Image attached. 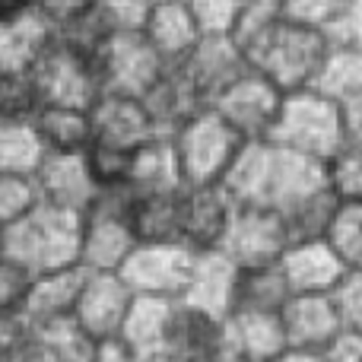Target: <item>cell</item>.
<instances>
[{
  "label": "cell",
  "instance_id": "d6a6232c",
  "mask_svg": "<svg viewBox=\"0 0 362 362\" xmlns=\"http://www.w3.org/2000/svg\"><path fill=\"white\" fill-rule=\"evenodd\" d=\"M289 286L280 264L267 267H248L238 276V299L235 308H257V312H283L289 302Z\"/></svg>",
  "mask_w": 362,
  "mask_h": 362
},
{
  "label": "cell",
  "instance_id": "bcb514c9",
  "mask_svg": "<svg viewBox=\"0 0 362 362\" xmlns=\"http://www.w3.org/2000/svg\"><path fill=\"white\" fill-rule=\"evenodd\" d=\"M156 0H99L102 16L118 32H140Z\"/></svg>",
  "mask_w": 362,
  "mask_h": 362
},
{
  "label": "cell",
  "instance_id": "836d02e7",
  "mask_svg": "<svg viewBox=\"0 0 362 362\" xmlns=\"http://www.w3.org/2000/svg\"><path fill=\"white\" fill-rule=\"evenodd\" d=\"M45 42H48V25L35 13L13 23H0V67H32Z\"/></svg>",
  "mask_w": 362,
  "mask_h": 362
},
{
  "label": "cell",
  "instance_id": "277c9868",
  "mask_svg": "<svg viewBox=\"0 0 362 362\" xmlns=\"http://www.w3.org/2000/svg\"><path fill=\"white\" fill-rule=\"evenodd\" d=\"M245 144L248 140L226 118H219L213 108H204L191 121H185L172 134V146H175L185 187L223 185L226 172L232 169Z\"/></svg>",
  "mask_w": 362,
  "mask_h": 362
},
{
  "label": "cell",
  "instance_id": "4dcf8cb0",
  "mask_svg": "<svg viewBox=\"0 0 362 362\" xmlns=\"http://www.w3.org/2000/svg\"><path fill=\"white\" fill-rule=\"evenodd\" d=\"M45 156L48 150L32 121L0 124V175H35Z\"/></svg>",
  "mask_w": 362,
  "mask_h": 362
},
{
  "label": "cell",
  "instance_id": "681fc988",
  "mask_svg": "<svg viewBox=\"0 0 362 362\" xmlns=\"http://www.w3.org/2000/svg\"><path fill=\"white\" fill-rule=\"evenodd\" d=\"M321 362H362V334H340L325 353Z\"/></svg>",
  "mask_w": 362,
  "mask_h": 362
},
{
  "label": "cell",
  "instance_id": "7a4b0ae2",
  "mask_svg": "<svg viewBox=\"0 0 362 362\" xmlns=\"http://www.w3.org/2000/svg\"><path fill=\"white\" fill-rule=\"evenodd\" d=\"M270 144L327 163L334 153L346 146L344 108H340V102L327 99L318 89L286 93L280 115H276L274 134H270Z\"/></svg>",
  "mask_w": 362,
  "mask_h": 362
},
{
  "label": "cell",
  "instance_id": "7bdbcfd3",
  "mask_svg": "<svg viewBox=\"0 0 362 362\" xmlns=\"http://www.w3.org/2000/svg\"><path fill=\"white\" fill-rule=\"evenodd\" d=\"M32 280H35V274H29L23 264L10 261V257H0V315L23 312Z\"/></svg>",
  "mask_w": 362,
  "mask_h": 362
},
{
  "label": "cell",
  "instance_id": "f6af8a7d",
  "mask_svg": "<svg viewBox=\"0 0 362 362\" xmlns=\"http://www.w3.org/2000/svg\"><path fill=\"white\" fill-rule=\"evenodd\" d=\"M99 6V0H35V16L48 25V32H61L80 23Z\"/></svg>",
  "mask_w": 362,
  "mask_h": 362
},
{
  "label": "cell",
  "instance_id": "e0dca14e",
  "mask_svg": "<svg viewBox=\"0 0 362 362\" xmlns=\"http://www.w3.org/2000/svg\"><path fill=\"white\" fill-rule=\"evenodd\" d=\"M248 67L251 64H248V57H245V51L235 45V38L204 35L197 42V48L191 51V57H187L178 70L187 76V83L197 89L200 99H204L206 105H213V99Z\"/></svg>",
  "mask_w": 362,
  "mask_h": 362
},
{
  "label": "cell",
  "instance_id": "9c48e42d",
  "mask_svg": "<svg viewBox=\"0 0 362 362\" xmlns=\"http://www.w3.org/2000/svg\"><path fill=\"white\" fill-rule=\"evenodd\" d=\"M289 245H293V232L280 210L264 204H238L229 235L219 251H226L238 267L248 270L280 264Z\"/></svg>",
  "mask_w": 362,
  "mask_h": 362
},
{
  "label": "cell",
  "instance_id": "5b68a950",
  "mask_svg": "<svg viewBox=\"0 0 362 362\" xmlns=\"http://www.w3.org/2000/svg\"><path fill=\"white\" fill-rule=\"evenodd\" d=\"M131 191H99L95 204L83 213V238H80V267L93 274H118L131 251L137 248V235L127 216Z\"/></svg>",
  "mask_w": 362,
  "mask_h": 362
},
{
  "label": "cell",
  "instance_id": "7c38bea8",
  "mask_svg": "<svg viewBox=\"0 0 362 362\" xmlns=\"http://www.w3.org/2000/svg\"><path fill=\"white\" fill-rule=\"evenodd\" d=\"M238 204L223 185H200L181 191V245L191 251L223 248Z\"/></svg>",
  "mask_w": 362,
  "mask_h": 362
},
{
  "label": "cell",
  "instance_id": "db71d44e",
  "mask_svg": "<svg viewBox=\"0 0 362 362\" xmlns=\"http://www.w3.org/2000/svg\"><path fill=\"white\" fill-rule=\"evenodd\" d=\"M270 362H321V356H315V353H302V350H286Z\"/></svg>",
  "mask_w": 362,
  "mask_h": 362
},
{
  "label": "cell",
  "instance_id": "4316f807",
  "mask_svg": "<svg viewBox=\"0 0 362 362\" xmlns=\"http://www.w3.org/2000/svg\"><path fill=\"white\" fill-rule=\"evenodd\" d=\"M181 187H185V178H181L172 137H153L131 156V172H127L131 194H172Z\"/></svg>",
  "mask_w": 362,
  "mask_h": 362
},
{
  "label": "cell",
  "instance_id": "11a10c76",
  "mask_svg": "<svg viewBox=\"0 0 362 362\" xmlns=\"http://www.w3.org/2000/svg\"><path fill=\"white\" fill-rule=\"evenodd\" d=\"M213 362H248V359L238 356V353H235V350H229V346H223V353H219V356L213 359Z\"/></svg>",
  "mask_w": 362,
  "mask_h": 362
},
{
  "label": "cell",
  "instance_id": "f907efd6",
  "mask_svg": "<svg viewBox=\"0 0 362 362\" xmlns=\"http://www.w3.org/2000/svg\"><path fill=\"white\" fill-rule=\"evenodd\" d=\"M93 362H144V359H140L124 340L115 337V340H102V344L95 346Z\"/></svg>",
  "mask_w": 362,
  "mask_h": 362
},
{
  "label": "cell",
  "instance_id": "6da1fadb",
  "mask_svg": "<svg viewBox=\"0 0 362 362\" xmlns=\"http://www.w3.org/2000/svg\"><path fill=\"white\" fill-rule=\"evenodd\" d=\"M0 235H4V257L23 264L29 274L38 276L80 264L83 216L42 204L32 216L4 229Z\"/></svg>",
  "mask_w": 362,
  "mask_h": 362
},
{
  "label": "cell",
  "instance_id": "f5cc1de1",
  "mask_svg": "<svg viewBox=\"0 0 362 362\" xmlns=\"http://www.w3.org/2000/svg\"><path fill=\"white\" fill-rule=\"evenodd\" d=\"M35 13V0H0V23H13Z\"/></svg>",
  "mask_w": 362,
  "mask_h": 362
},
{
  "label": "cell",
  "instance_id": "f35d334b",
  "mask_svg": "<svg viewBox=\"0 0 362 362\" xmlns=\"http://www.w3.org/2000/svg\"><path fill=\"white\" fill-rule=\"evenodd\" d=\"M327 187L340 204H362V146L346 144L325 163Z\"/></svg>",
  "mask_w": 362,
  "mask_h": 362
},
{
  "label": "cell",
  "instance_id": "ee69618b",
  "mask_svg": "<svg viewBox=\"0 0 362 362\" xmlns=\"http://www.w3.org/2000/svg\"><path fill=\"white\" fill-rule=\"evenodd\" d=\"M337 315L344 321L346 334H362V267L346 270L344 280L337 283V289L331 293Z\"/></svg>",
  "mask_w": 362,
  "mask_h": 362
},
{
  "label": "cell",
  "instance_id": "d590c367",
  "mask_svg": "<svg viewBox=\"0 0 362 362\" xmlns=\"http://www.w3.org/2000/svg\"><path fill=\"white\" fill-rule=\"evenodd\" d=\"M325 242L337 251L346 270L362 267V204H337L331 226L325 232Z\"/></svg>",
  "mask_w": 362,
  "mask_h": 362
},
{
  "label": "cell",
  "instance_id": "9f6ffc18",
  "mask_svg": "<svg viewBox=\"0 0 362 362\" xmlns=\"http://www.w3.org/2000/svg\"><path fill=\"white\" fill-rule=\"evenodd\" d=\"M146 362H178V359H172V356H156V359H146Z\"/></svg>",
  "mask_w": 362,
  "mask_h": 362
},
{
  "label": "cell",
  "instance_id": "30bf717a",
  "mask_svg": "<svg viewBox=\"0 0 362 362\" xmlns=\"http://www.w3.org/2000/svg\"><path fill=\"white\" fill-rule=\"evenodd\" d=\"M89 118H93V146L105 150L137 153L153 137H163L140 95L102 93L89 108Z\"/></svg>",
  "mask_w": 362,
  "mask_h": 362
},
{
  "label": "cell",
  "instance_id": "5bb4252c",
  "mask_svg": "<svg viewBox=\"0 0 362 362\" xmlns=\"http://www.w3.org/2000/svg\"><path fill=\"white\" fill-rule=\"evenodd\" d=\"M280 318H283L289 350L315 353V356H321L344 334V321H340L331 293L289 296Z\"/></svg>",
  "mask_w": 362,
  "mask_h": 362
},
{
  "label": "cell",
  "instance_id": "8d00e7d4",
  "mask_svg": "<svg viewBox=\"0 0 362 362\" xmlns=\"http://www.w3.org/2000/svg\"><path fill=\"white\" fill-rule=\"evenodd\" d=\"M42 206L35 175H0V232L23 223Z\"/></svg>",
  "mask_w": 362,
  "mask_h": 362
},
{
  "label": "cell",
  "instance_id": "52a82bcc",
  "mask_svg": "<svg viewBox=\"0 0 362 362\" xmlns=\"http://www.w3.org/2000/svg\"><path fill=\"white\" fill-rule=\"evenodd\" d=\"M283 99L286 93L270 76L248 67L213 99L210 108L219 118L229 121L245 140H270Z\"/></svg>",
  "mask_w": 362,
  "mask_h": 362
},
{
  "label": "cell",
  "instance_id": "b9f144b4",
  "mask_svg": "<svg viewBox=\"0 0 362 362\" xmlns=\"http://www.w3.org/2000/svg\"><path fill=\"white\" fill-rule=\"evenodd\" d=\"M344 6L346 0H283V16L327 35V29L334 25Z\"/></svg>",
  "mask_w": 362,
  "mask_h": 362
},
{
  "label": "cell",
  "instance_id": "ac0fdd59",
  "mask_svg": "<svg viewBox=\"0 0 362 362\" xmlns=\"http://www.w3.org/2000/svg\"><path fill=\"white\" fill-rule=\"evenodd\" d=\"M280 270L293 296L305 293H334L344 280L346 264L325 238H296L280 257Z\"/></svg>",
  "mask_w": 362,
  "mask_h": 362
},
{
  "label": "cell",
  "instance_id": "7dc6e473",
  "mask_svg": "<svg viewBox=\"0 0 362 362\" xmlns=\"http://www.w3.org/2000/svg\"><path fill=\"white\" fill-rule=\"evenodd\" d=\"M327 42L362 51V0H346L340 16L334 19V25L327 29Z\"/></svg>",
  "mask_w": 362,
  "mask_h": 362
},
{
  "label": "cell",
  "instance_id": "83f0119b",
  "mask_svg": "<svg viewBox=\"0 0 362 362\" xmlns=\"http://www.w3.org/2000/svg\"><path fill=\"white\" fill-rule=\"evenodd\" d=\"M181 191L131 194L127 216H131V229L137 235V245L181 242Z\"/></svg>",
  "mask_w": 362,
  "mask_h": 362
},
{
  "label": "cell",
  "instance_id": "484cf974",
  "mask_svg": "<svg viewBox=\"0 0 362 362\" xmlns=\"http://www.w3.org/2000/svg\"><path fill=\"white\" fill-rule=\"evenodd\" d=\"M276 146L270 140H248L235 156L232 169L226 172L223 187L232 194L235 204H264L270 200V181H274Z\"/></svg>",
  "mask_w": 362,
  "mask_h": 362
},
{
  "label": "cell",
  "instance_id": "cb8c5ba5",
  "mask_svg": "<svg viewBox=\"0 0 362 362\" xmlns=\"http://www.w3.org/2000/svg\"><path fill=\"white\" fill-rule=\"evenodd\" d=\"M276 146V144H274ZM327 187V172L325 163L302 153H289L283 146H276V163H274V181H270V200L267 206L286 213L296 204H302L305 197L325 191Z\"/></svg>",
  "mask_w": 362,
  "mask_h": 362
},
{
  "label": "cell",
  "instance_id": "60d3db41",
  "mask_svg": "<svg viewBox=\"0 0 362 362\" xmlns=\"http://www.w3.org/2000/svg\"><path fill=\"white\" fill-rule=\"evenodd\" d=\"M200 35H229L235 32L245 0H185Z\"/></svg>",
  "mask_w": 362,
  "mask_h": 362
},
{
  "label": "cell",
  "instance_id": "9a60e30c",
  "mask_svg": "<svg viewBox=\"0 0 362 362\" xmlns=\"http://www.w3.org/2000/svg\"><path fill=\"white\" fill-rule=\"evenodd\" d=\"M238 276H242V267H238L226 251H219V248L197 251L191 283H187L181 302L197 308V312H206V315H213V318L226 321L235 312Z\"/></svg>",
  "mask_w": 362,
  "mask_h": 362
},
{
  "label": "cell",
  "instance_id": "74e56055",
  "mask_svg": "<svg viewBox=\"0 0 362 362\" xmlns=\"http://www.w3.org/2000/svg\"><path fill=\"white\" fill-rule=\"evenodd\" d=\"M337 204L340 200L331 194V187H325V191L312 194V197H305L302 204H296L293 210L283 213L289 223V232H293V242L296 238H325Z\"/></svg>",
  "mask_w": 362,
  "mask_h": 362
},
{
  "label": "cell",
  "instance_id": "816d5d0a",
  "mask_svg": "<svg viewBox=\"0 0 362 362\" xmlns=\"http://www.w3.org/2000/svg\"><path fill=\"white\" fill-rule=\"evenodd\" d=\"M344 131H346V144L362 146V95L344 102Z\"/></svg>",
  "mask_w": 362,
  "mask_h": 362
},
{
  "label": "cell",
  "instance_id": "603a6c76",
  "mask_svg": "<svg viewBox=\"0 0 362 362\" xmlns=\"http://www.w3.org/2000/svg\"><path fill=\"white\" fill-rule=\"evenodd\" d=\"M140 99H144L146 112H150L153 124H156V131L163 134V137H172L185 121H191L197 112L210 108L178 67L165 70V74L159 76L156 86H153L146 95H140Z\"/></svg>",
  "mask_w": 362,
  "mask_h": 362
},
{
  "label": "cell",
  "instance_id": "ffe728a7",
  "mask_svg": "<svg viewBox=\"0 0 362 362\" xmlns=\"http://www.w3.org/2000/svg\"><path fill=\"white\" fill-rule=\"evenodd\" d=\"M226 346V327L219 318L178 302L169 325L163 356L178 362H213Z\"/></svg>",
  "mask_w": 362,
  "mask_h": 362
},
{
  "label": "cell",
  "instance_id": "d4e9b609",
  "mask_svg": "<svg viewBox=\"0 0 362 362\" xmlns=\"http://www.w3.org/2000/svg\"><path fill=\"white\" fill-rule=\"evenodd\" d=\"M178 302L156 299V296H134L131 312L124 318L118 340H124L140 359H156L165 350V337H169V325L175 315Z\"/></svg>",
  "mask_w": 362,
  "mask_h": 362
},
{
  "label": "cell",
  "instance_id": "e575fe53",
  "mask_svg": "<svg viewBox=\"0 0 362 362\" xmlns=\"http://www.w3.org/2000/svg\"><path fill=\"white\" fill-rule=\"evenodd\" d=\"M42 89L32 67L6 70L0 67V124L6 121H32L42 108Z\"/></svg>",
  "mask_w": 362,
  "mask_h": 362
},
{
  "label": "cell",
  "instance_id": "1f68e13d",
  "mask_svg": "<svg viewBox=\"0 0 362 362\" xmlns=\"http://www.w3.org/2000/svg\"><path fill=\"white\" fill-rule=\"evenodd\" d=\"M312 89L325 93L327 99L340 102V105L362 95V51L344 48V45H331Z\"/></svg>",
  "mask_w": 362,
  "mask_h": 362
},
{
  "label": "cell",
  "instance_id": "44dd1931",
  "mask_svg": "<svg viewBox=\"0 0 362 362\" xmlns=\"http://www.w3.org/2000/svg\"><path fill=\"white\" fill-rule=\"evenodd\" d=\"M226 346L248 362H270L289 350L280 312H257V308H235L223 321Z\"/></svg>",
  "mask_w": 362,
  "mask_h": 362
},
{
  "label": "cell",
  "instance_id": "f1b7e54d",
  "mask_svg": "<svg viewBox=\"0 0 362 362\" xmlns=\"http://www.w3.org/2000/svg\"><path fill=\"white\" fill-rule=\"evenodd\" d=\"M38 137L48 153H86L93 146V118L89 108L76 105H48L45 102L32 118Z\"/></svg>",
  "mask_w": 362,
  "mask_h": 362
},
{
  "label": "cell",
  "instance_id": "ba28073f",
  "mask_svg": "<svg viewBox=\"0 0 362 362\" xmlns=\"http://www.w3.org/2000/svg\"><path fill=\"white\" fill-rule=\"evenodd\" d=\"M194 261H197V251H191L181 242L137 245L118 274L131 286L134 296H156V299L181 302L187 283H191Z\"/></svg>",
  "mask_w": 362,
  "mask_h": 362
},
{
  "label": "cell",
  "instance_id": "8992f818",
  "mask_svg": "<svg viewBox=\"0 0 362 362\" xmlns=\"http://www.w3.org/2000/svg\"><path fill=\"white\" fill-rule=\"evenodd\" d=\"M35 83L42 89V102L48 105H76L93 108V102L105 93L102 70L93 57L76 51L54 32H48V42L42 45L35 64H32Z\"/></svg>",
  "mask_w": 362,
  "mask_h": 362
},
{
  "label": "cell",
  "instance_id": "c3c4849f",
  "mask_svg": "<svg viewBox=\"0 0 362 362\" xmlns=\"http://www.w3.org/2000/svg\"><path fill=\"white\" fill-rule=\"evenodd\" d=\"M32 337V325L23 318V312L16 315H0V362L10 359L16 350H23Z\"/></svg>",
  "mask_w": 362,
  "mask_h": 362
},
{
  "label": "cell",
  "instance_id": "2e32d148",
  "mask_svg": "<svg viewBox=\"0 0 362 362\" xmlns=\"http://www.w3.org/2000/svg\"><path fill=\"white\" fill-rule=\"evenodd\" d=\"M42 204L70 213H86L99 197V185L86 165V153H48L35 172Z\"/></svg>",
  "mask_w": 362,
  "mask_h": 362
},
{
  "label": "cell",
  "instance_id": "8fae6325",
  "mask_svg": "<svg viewBox=\"0 0 362 362\" xmlns=\"http://www.w3.org/2000/svg\"><path fill=\"white\" fill-rule=\"evenodd\" d=\"M163 57L153 51L144 32H115L102 54V83L105 93L146 95L165 74Z\"/></svg>",
  "mask_w": 362,
  "mask_h": 362
},
{
  "label": "cell",
  "instance_id": "3957f363",
  "mask_svg": "<svg viewBox=\"0 0 362 362\" xmlns=\"http://www.w3.org/2000/svg\"><path fill=\"white\" fill-rule=\"evenodd\" d=\"M327 48H331V42L325 32L308 29V25H299L283 16L248 51V64L261 70L264 76H270L283 93H299V89L315 86Z\"/></svg>",
  "mask_w": 362,
  "mask_h": 362
},
{
  "label": "cell",
  "instance_id": "ab89813d",
  "mask_svg": "<svg viewBox=\"0 0 362 362\" xmlns=\"http://www.w3.org/2000/svg\"><path fill=\"white\" fill-rule=\"evenodd\" d=\"M280 19H283V0H245L242 13H238L235 32H232V38H235V45L245 51V57H248V51L255 48Z\"/></svg>",
  "mask_w": 362,
  "mask_h": 362
},
{
  "label": "cell",
  "instance_id": "f546056e",
  "mask_svg": "<svg viewBox=\"0 0 362 362\" xmlns=\"http://www.w3.org/2000/svg\"><path fill=\"white\" fill-rule=\"evenodd\" d=\"M32 340H35L45 362H93L95 346H99L76 325L74 315L48 321V325H35L32 327Z\"/></svg>",
  "mask_w": 362,
  "mask_h": 362
},
{
  "label": "cell",
  "instance_id": "7402d4cb",
  "mask_svg": "<svg viewBox=\"0 0 362 362\" xmlns=\"http://www.w3.org/2000/svg\"><path fill=\"white\" fill-rule=\"evenodd\" d=\"M86 267L74 264V267H61V270H48V274H38L32 280V289L25 296L23 305V318L35 325H48L57 318H70L74 305L80 299V289L86 283Z\"/></svg>",
  "mask_w": 362,
  "mask_h": 362
},
{
  "label": "cell",
  "instance_id": "6f0895ef",
  "mask_svg": "<svg viewBox=\"0 0 362 362\" xmlns=\"http://www.w3.org/2000/svg\"><path fill=\"white\" fill-rule=\"evenodd\" d=\"M0 257H4V235H0Z\"/></svg>",
  "mask_w": 362,
  "mask_h": 362
},
{
  "label": "cell",
  "instance_id": "4fadbf2b",
  "mask_svg": "<svg viewBox=\"0 0 362 362\" xmlns=\"http://www.w3.org/2000/svg\"><path fill=\"white\" fill-rule=\"evenodd\" d=\"M134 293L121 274H86V283L80 289V299L74 305V318L95 344L115 340L124 327V318L131 312Z\"/></svg>",
  "mask_w": 362,
  "mask_h": 362
},
{
  "label": "cell",
  "instance_id": "d6986e66",
  "mask_svg": "<svg viewBox=\"0 0 362 362\" xmlns=\"http://www.w3.org/2000/svg\"><path fill=\"white\" fill-rule=\"evenodd\" d=\"M140 32L153 45V51L163 57L165 67H181L204 38L185 0H156Z\"/></svg>",
  "mask_w": 362,
  "mask_h": 362
}]
</instances>
